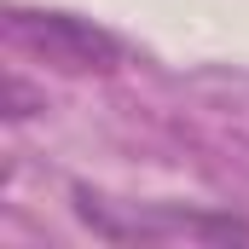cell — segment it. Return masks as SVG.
Masks as SVG:
<instances>
[{
  "instance_id": "7a4b0ae2",
  "label": "cell",
  "mask_w": 249,
  "mask_h": 249,
  "mask_svg": "<svg viewBox=\"0 0 249 249\" xmlns=\"http://www.w3.org/2000/svg\"><path fill=\"white\" fill-rule=\"evenodd\" d=\"M6 29H12V41L23 53L58 64V70H116L122 64V41L105 23L75 18V12H29V6H12Z\"/></svg>"
},
{
  "instance_id": "6da1fadb",
  "label": "cell",
  "mask_w": 249,
  "mask_h": 249,
  "mask_svg": "<svg viewBox=\"0 0 249 249\" xmlns=\"http://www.w3.org/2000/svg\"><path fill=\"white\" fill-rule=\"evenodd\" d=\"M75 214L110 238V244H162V238H191V244H249V220L214 214V209H180V203H145L133 214H116L110 203L75 191Z\"/></svg>"
}]
</instances>
